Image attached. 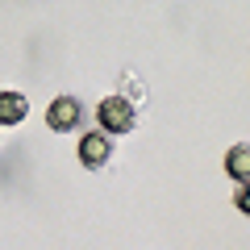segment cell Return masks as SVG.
Returning a JSON list of instances; mask_svg holds the SVG:
<instances>
[{
    "mask_svg": "<svg viewBox=\"0 0 250 250\" xmlns=\"http://www.w3.org/2000/svg\"><path fill=\"white\" fill-rule=\"evenodd\" d=\"M46 125H50L54 134H71L83 125V104L75 96H54L50 108H46Z\"/></svg>",
    "mask_w": 250,
    "mask_h": 250,
    "instance_id": "2",
    "label": "cell"
},
{
    "mask_svg": "<svg viewBox=\"0 0 250 250\" xmlns=\"http://www.w3.org/2000/svg\"><path fill=\"white\" fill-rule=\"evenodd\" d=\"M108 154H113V138H108L104 129H92V134L80 138V163L88 171H100L108 163Z\"/></svg>",
    "mask_w": 250,
    "mask_h": 250,
    "instance_id": "3",
    "label": "cell"
},
{
    "mask_svg": "<svg viewBox=\"0 0 250 250\" xmlns=\"http://www.w3.org/2000/svg\"><path fill=\"white\" fill-rule=\"evenodd\" d=\"M233 205H238L242 213H250V188H246V184H238V192H233Z\"/></svg>",
    "mask_w": 250,
    "mask_h": 250,
    "instance_id": "6",
    "label": "cell"
},
{
    "mask_svg": "<svg viewBox=\"0 0 250 250\" xmlns=\"http://www.w3.org/2000/svg\"><path fill=\"white\" fill-rule=\"evenodd\" d=\"M96 121H100V129H104L108 138H121V134H129L134 129V121H138V113H134V104L125 96H104L96 104Z\"/></svg>",
    "mask_w": 250,
    "mask_h": 250,
    "instance_id": "1",
    "label": "cell"
},
{
    "mask_svg": "<svg viewBox=\"0 0 250 250\" xmlns=\"http://www.w3.org/2000/svg\"><path fill=\"white\" fill-rule=\"evenodd\" d=\"M225 167H229V175L238 179V184H246V175H250V146L238 142V146L229 150V159H225Z\"/></svg>",
    "mask_w": 250,
    "mask_h": 250,
    "instance_id": "5",
    "label": "cell"
},
{
    "mask_svg": "<svg viewBox=\"0 0 250 250\" xmlns=\"http://www.w3.org/2000/svg\"><path fill=\"white\" fill-rule=\"evenodd\" d=\"M25 117H29V100H25V92L4 88V92H0V125H21Z\"/></svg>",
    "mask_w": 250,
    "mask_h": 250,
    "instance_id": "4",
    "label": "cell"
}]
</instances>
